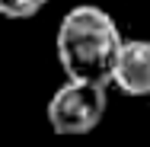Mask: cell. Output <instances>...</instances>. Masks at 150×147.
<instances>
[{
    "label": "cell",
    "instance_id": "3957f363",
    "mask_svg": "<svg viewBox=\"0 0 150 147\" xmlns=\"http://www.w3.org/2000/svg\"><path fill=\"white\" fill-rule=\"evenodd\" d=\"M112 83L128 96H150V42L128 38L121 45Z\"/></svg>",
    "mask_w": 150,
    "mask_h": 147
},
{
    "label": "cell",
    "instance_id": "6da1fadb",
    "mask_svg": "<svg viewBox=\"0 0 150 147\" xmlns=\"http://www.w3.org/2000/svg\"><path fill=\"white\" fill-rule=\"evenodd\" d=\"M125 45L115 19L93 6V3H80L74 10L64 13L58 26V61L67 74L70 83H93V87H109L112 83V70L118 51Z\"/></svg>",
    "mask_w": 150,
    "mask_h": 147
},
{
    "label": "cell",
    "instance_id": "277c9868",
    "mask_svg": "<svg viewBox=\"0 0 150 147\" xmlns=\"http://www.w3.org/2000/svg\"><path fill=\"white\" fill-rule=\"evenodd\" d=\"M48 0H0V16L6 19H32L45 10Z\"/></svg>",
    "mask_w": 150,
    "mask_h": 147
},
{
    "label": "cell",
    "instance_id": "7a4b0ae2",
    "mask_svg": "<svg viewBox=\"0 0 150 147\" xmlns=\"http://www.w3.org/2000/svg\"><path fill=\"white\" fill-rule=\"evenodd\" d=\"M105 106H109V96L105 87H93V83H64L51 93L48 99V125L54 134H90L93 128L102 121L105 115Z\"/></svg>",
    "mask_w": 150,
    "mask_h": 147
}]
</instances>
